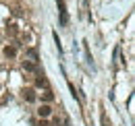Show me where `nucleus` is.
Returning a JSON list of instances; mask_svg holds the SVG:
<instances>
[{
    "label": "nucleus",
    "mask_w": 135,
    "mask_h": 126,
    "mask_svg": "<svg viewBox=\"0 0 135 126\" xmlns=\"http://www.w3.org/2000/svg\"><path fill=\"white\" fill-rule=\"evenodd\" d=\"M50 114H52V108L48 106V103H44V106H40V110H37V116H40V118H48Z\"/></svg>",
    "instance_id": "obj_1"
},
{
    "label": "nucleus",
    "mask_w": 135,
    "mask_h": 126,
    "mask_svg": "<svg viewBox=\"0 0 135 126\" xmlns=\"http://www.w3.org/2000/svg\"><path fill=\"white\" fill-rule=\"evenodd\" d=\"M23 97H25L27 103H33L35 101V91L33 89H25V91H23Z\"/></svg>",
    "instance_id": "obj_2"
},
{
    "label": "nucleus",
    "mask_w": 135,
    "mask_h": 126,
    "mask_svg": "<svg viewBox=\"0 0 135 126\" xmlns=\"http://www.w3.org/2000/svg\"><path fill=\"white\" fill-rule=\"evenodd\" d=\"M15 54H17V48L15 46H6L4 48V56H6V58H13Z\"/></svg>",
    "instance_id": "obj_3"
},
{
    "label": "nucleus",
    "mask_w": 135,
    "mask_h": 126,
    "mask_svg": "<svg viewBox=\"0 0 135 126\" xmlns=\"http://www.w3.org/2000/svg\"><path fill=\"white\" fill-rule=\"evenodd\" d=\"M35 87H48V81H46L44 75H40V77L35 79Z\"/></svg>",
    "instance_id": "obj_4"
},
{
    "label": "nucleus",
    "mask_w": 135,
    "mask_h": 126,
    "mask_svg": "<svg viewBox=\"0 0 135 126\" xmlns=\"http://www.w3.org/2000/svg\"><path fill=\"white\" fill-rule=\"evenodd\" d=\"M23 70H29V72H33V70H37V68H35V64H33V62H23Z\"/></svg>",
    "instance_id": "obj_5"
},
{
    "label": "nucleus",
    "mask_w": 135,
    "mask_h": 126,
    "mask_svg": "<svg viewBox=\"0 0 135 126\" xmlns=\"http://www.w3.org/2000/svg\"><path fill=\"white\" fill-rule=\"evenodd\" d=\"M44 99H46V101H52V99H54V95H52L50 89H46V91H44Z\"/></svg>",
    "instance_id": "obj_6"
},
{
    "label": "nucleus",
    "mask_w": 135,
    "mask_h": 126,
    "mask_svg": "<svg viewBox=\"0 0 135 126\" xmlns=\"http://www.w3.org/2000/svg\"><path fill=\"white\" fill-rule=\"evenodd\" d=\"M27 54H29V58H31L33 62H37V52H35V50H29Z\"/></svg>",
    "instance_id": "obj_7"
},
{
    "label": "nucleus",
    "mask_w": 135,
    "mask_h": 126,
    "mask_svg": "<svg viewBox=\"0 0 135 126\" xmlns=\"http://www.w3.org/2000/svg\"><path fill=\"white\" fill-rule=\"evenodd\" d=\"M56 2H58V13H60V10H67V6H65V0H56Z\"/></svg>",
    "instance_id": "obj_8"
},
{
    "label": "nucleus",
    "mask_w": 135,
    "mask_h": 126,
    "mask_svg": "<svg viewBox=\"0 0 135 126\" xmlns=\"http://www.w3.org/2000/svg\"><path fill=\"white\" fill-rule=\"evenodd\" d=\"M102 124H104V126H110L108 122H106V116H104V114H102Z\"/></svg>",
    "instance_id": "obj_9"
},
{
    "label": "nucleus",
    "mask_w": 135,
    "mask_h": 126,
    "mask_svg": "<svg viewBox=\"0 0 135 126\" xmlns=\"http://www.w3.org/2000/svg\"><path fill=\"white\" fill-rule=\"evenodd\" d=\"M37 126H50V124H48L46 120H40V124H37Z\"/></svg>",
    "instance_id": "obj_10"
}]
</instances>
